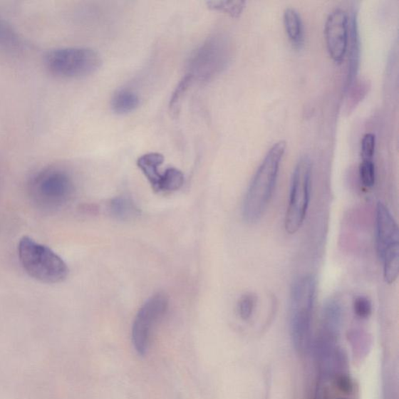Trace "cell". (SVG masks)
<instances>
[{"label": "cell", "mask_w": 399, "mask_h": 399, "mask_svg": "<svg viewBox=\"0 0 399 399\" xmlns=\"http://www.w3.org/2000/svg\"><path fill=\"white\" fill-rule=\"evenodd\" d=\"M316 287L314 277L304 276L294 282L291 290V336L299 352H304L309 346Z\"/></svg>", "instance_id": "obj_4"}, {"label": "cell", "mask_w": 399, "mask_h": 399, "mask_svg": "<svg viewBox=\"0 0 399 399\" xmlns=\"http://www.w3.org/2000/svg\"><path fill=\"white\" fill-rule=\"evenodd\" d=\"M74 182L71 174L57 166L36 172L28 182L31 202L41 212L53 213L63 209L73 199Z\"/></svg>", "instance_id": "obj_2"}, {"label": "cell", "mask_w": 399, "mask_h": 399, "mask_svg": "<svg viewBox=\"0 0 399 399\" xmlns=\"http://www.w3.org/2000/svg\"><path fill=\"white\" fill-rule=\"evenodd\" d=\"M353 310L359 318H368L372 314V304L370 299L364 296H356L353 301Z\"/></svg>", "instance_id": "obj_23"}, {"label": "cell", "mask_w": 399, "mask_h": 399, "mask_svg": "<svg viewBox=\"0 0 399 399\" xmlns=\"http://www.w3.org/2000/svg\"><path fill=\"white\" fill-rule=\"evenodd\" d=\"M167 296L157 294L139 310L132 328L133 344L139 355L145 356L148 349L152 329L168 309Z\"/></svg>", "instance_id": "obj_8"}, {"label": "cell", "mask_w": 399, "mask_h": 399, "mask_svg": "<svg viewBox=\"0 0 399 399\" xmlns=\"http://www.w3.org/2000/svg\"><path fill=\"white\" fill-rule=\"evenodd\" d=\"M284 25L287 36L296 48L304 44V27L301 16L293 8H288L284 12Z\"/></svg>", "instance_id": "obj_14"}, {"label": "cell", "mask_w": 399, "mask_h": 399, "mask_svg": "<svg viewBox=\"0 0 399 399\" xmlns=\"http://www.w3.org/2000/svg\"><path fill=\"white\" fill-rule=\"evenodd\" d=\"M0 46L9 49H19L22 40L12 25L0 19Z\"/></svg>", "instance_id": "obj_17"}, {"label": "cell", "mask_w": 399, "mask_h": 399, "mask_svg": "<svg viewBox=\"0 0 399 399\" xmlns=\"http://www.w3.org/2000/svg\"><path fill=\"white\" fill-rule=\"evenodd\" d=\"M359 175L361 185L366 189L372 188L375 185L376 170L373 160H363L360 165Z\"/></svg>", "instance_id": "obj_21"}, {"label": "cell", "mask_w": 399, "mask_h": 399, "mask_svg": "<svg viewBox=\"0 0 399 399\" xmlns=\"http://www.w3.org/2000/svg\"><path fill=\"white\" fill-rule=\"evenodd\" d=\"M44 63L47 70L56 76L76 78L95 73L101 66L102 59L93 49L68 47L48 52Z\"/></svg>", "instance_id": "obj_5"}, {"label": "cell", "mask_w": 399, "mask_h": 399, "mask_svg": "<svg viewBox=\"0 0 399 399\" xmlns=\"http://www.w3.org/2000/svg\"><path fill=\"white\" fill-rule=\"evenodd\" d=\"M375 239L380 259L388 252L399 247L398 224L386 205L382 202H378L376 209Z\"/></svg>", "instance_id": "obj_10"}, {"label": "cell", "mask_w": 399, "mask_h": 399, "mask_svg": "<svg viewBox=\"0 0 399 399\" xmlns=\"http://www.w3.org/2000/svg\"><path fill=\"white\" fill-rule=\"evenodd\" d=\"M340 399H345V398H340Z\"/></svg>", "instance_id": "obj_27"}, {"label": "cell", "mask_w": 399, "mask_h": 399, "mask_svg": "<svg viewBox=\"0 0 399 399\" xmlns=\"http://www.w3.org/2000/svg\"><path fill=\"white\" fill-rule=\"evenodd\" d=\"M230 57L228 37L222 34L212 36L190 56L188 73L194 80L210 81L227 68Z\"/></svg>", "instance_id": "obj_6"}, {"label": "cell", "mask_w": 399, "mask_h": 399, "mask_svg": "<svg viewBox=\"0 0 399 399\" xmlns=\"http://www.w3.org/2000/svg\"><path fill=\"white\" fill-rule=\"evenodd\" d=\"M336 377L338 388L343 393H351L353 385L351 378L346 373L338 374Z\"/></svg>", "instance_id": "obj_25"}, {"label": "cell", "mask_w": 399, "mask_h": 399, "mask_svg": "<svg viewBox=\"0 0 399 399\" xmlns=\"http://www.w3.org/2000/svg\"><path fill=\"white\" fill-rule=\"evenodd\" d=\"M19 256L28 276L43 284H59L68 276V264L61 256L28 237L20 239Z\"/></svg>", "instance_id": "obj_3"}, {"label": "cell", "mask_w": 399, "mask_h": 399, "mask_svg": "<svg viewBox=\"0 0 399 399\" xmlns=\"http://www.w3.org/2000/svg\"><path fill=\"white\" fill-rule=\"evenodd\" d=\"M110 212L116 219L129 221L140 214V210L134 202L127 197H116L111 200Z\"/></svg>", "instance_id": "obj_15"}, {"label": "cell", "mask_w": 399, "mask_h": 399, "mask_svg": "<svg viewBox=\"0 0 399 399\" xmlns=\"http://www.w3.org/2000/svg\"><path fill=\"white\" fill-rule=\"evenodd\" d=\"M286 148V143L284 140L274 144L257 169L243 202L242 214L247 222L259 221L267 207L276 187Z\"/></svg>", "instance_id": "obj_1"}, {"label": "cell", "mask_w": 399, "mask_h": 399, "mask_svg": "<svg viewBox=\"0 0 399 399\" xmlns=\"http://www.w3.org/2000/svg\"><path fill=\"white\" fill-rule=\"evenodd\" d=\"M380 260L383 263L385 281L388 284H394L399 272V248L392 249Z\"/></svg>", "instance_id": "obj_18"}, {"label": "cell", "mask_w": 399, "mask_h": 399, "mask_svg": "<svg viewBox=\"0 0 399 399\" xmlns=\"http://www.w3.org/2000/svg\"><path fill=\"white\" fill-rule=\"evenodd\" d=\"M194 78L190 74L187 73L180 81L179 85L173 91L170 101V111L172 114H177L187 90L192 84Z\"/></svg>", "instance_id": "obj_19"}, {"label": "cell", "mask_w": 399, "mask_h": 399, "mask_svg": "<svg viewBox=\"0 0 399 399\" xmlns=\"http://www.w3.org/2000/svg\"><path fill=\"white\" fill-rule=\"evenodd\" d=\"M342 306L336 299H330L323 306L321 331L338 338L342 323Z\"/></svg>", "instance_id": "obj_12"}, {"label": "cell", "mask_w": 399, "mask_h": 399, "mask_svg": "<svg viewBox=\"0 0 399 399\" xmlns=\"http://www.w3.org/2000/svg\"><path fill=\"white\" fill-rule=\"evenodd\" d=\"M79 210L84 214H94L98 212V207L95 204H82L80 207Z\"/></svg>", "instance_id": "obj_26"}, {"label": "cell", "mask_w": 399, "mask_h": 399, "mask_svg": "<svg viewBox=\"0 0 399 399\" xmlns=\"http://www.w3.org/2000/svg\"><path fill=\"white\" fill-rule=\"evenodd\" d=\"M164 160L165 157L162 154L150 152L141 155L137 162L138 168L142 171L155 191L159 186L162 177L160 167L163 164Z\"/></svg>", "instance_id": "obj_11"}, {"label": "cell", "mask_w": 399, "mask_h": 399, "mask_svg": "<svg viewBox=\"0 0 399 399\" xmlns=\"http://www.w3.org/2000/svg\"><path fill=\"white\" fill-rule=\"evenodd\" d=\"M245 4L244 1H209L207 3L210 9L228 14L234 18H238L242 14Z\"/></svg>", "instance_id": "obj_20"}, {"label": "cell", "mask_w": 399, "mask_h": 399, "mask_svg": "<svg viewBox=\"0 0 399 399\" xmlns=\"http://www.w3.org/2000/svg\"><path fill=\"white\" fill-rule=\"evenodd\" d=\"M140 104L139 96L129 89H121L111 100V109L115 114L126 115L135 111Z\"/></svg>", "instance_id": "obj_13"}, {"label": "cell", "mask_w": 399, "mask_h": 399, "mask_svg": "<svg viewBox=\"0 0 399 399\" xmlns=\"http://www.w3.org/2000/svg\"><path fill=\"white\" fill-rule=\"evenodd\" d=\"M326 46L329 56L336 63L343 62L348 44V16L338 8L328 16L324 28Z\"/></svg>", "instance_id": "obj_9"}, {"label": "cell", "mask_w": 399, "mask_h": 399, "mask_svg": "<svg viewBox=\"0 0 399 399\" xmlns=\"http://www.w3.org/2000/svg\"><path fill=\"white\" fill-rule=\"evenodd\" d=\"M256 296L252 294H247L240 298L238 303V313L239 317L244 321L252 318L254 313Z\"/></svg>", "instance_id": "obj_22"}, {"label": "cell", "mask_w": 399, "mask_h": 399, "mask_svg": "<svg viewBox=\"0 0 399 399\" xmlns=\"http://www.w3.org/2000/svg\"><path fill=\"white\" fill-rule=\"evenodd\" d=\"M185 182V175L177 168H169L162 174L156 192H172L178 190Z\"/></svg>", "instance_id": "obj_16"}, {"label": "cell", "mask_w": 399, "mask_h": 399, "mask_svg": "<svg viewBox=\"0 0 399 399\" xmlns=\"http://www.w3.org/2000/svg\"><path fill=\"white\" fill-rule=\"evenodd\" d=\"M376 138L373 134H366L361 141L363 160H373L375 152Z\"/></svg>", "instance_id": "obj_24"}, {"label": "cell", "mask_w": 399, "mask_h": 399, "mask_svg": "<svg viewBox=\"0 0 399 399\" xmlns=\"http://www.w3.org/2000/svg\"><path fill=\"white\" fill-rule=\"evenodd\" d=\"M312 164L309 157L298 162L291 182L289 201L285 218V229L293 235L301 228L309 210L311 189Z\"/></svg>", "instance_id": "obj_7"}]
</instances>
